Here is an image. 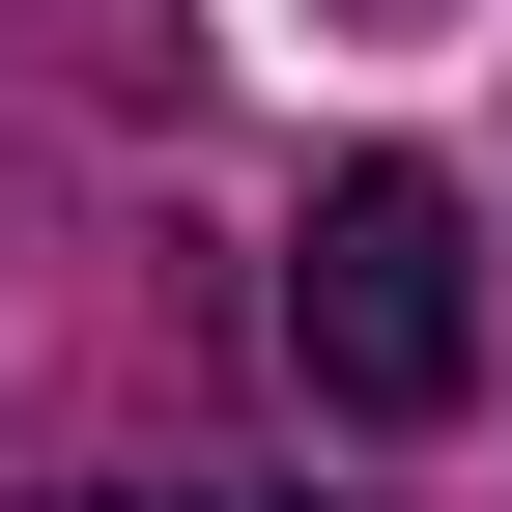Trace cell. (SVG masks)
<instances>
[{
	"instance_id": "1",
	"label": "cell",
	"mask_w": 512,
	"mask_h": 512,
	"mask_svg": "<svg viewBox=\"0 0 512 512\" xmlns=\"http://www.w3.org/2000/svg\"><path fill=\"white\" fill-rule=\"evenodd\" d=\"M285 342H313V399L342 427H456L484 399V228H456V171H313V228H285Z\"/></svg>"
},
{
	"instance_id": "2",
	"label": "cell",
	"mask_w": 512,
	"mask_h": 512,
	"mask_svg": "<svg viewBox=\"0 0 512 512\" xmlns=\"http://www.w3.org/2000/svg\"><path fill=\"white\" fill-rule=\"evenodd\" d=\"M29 512H313V484H29Z\"/></svg>"
}]
</instances>
